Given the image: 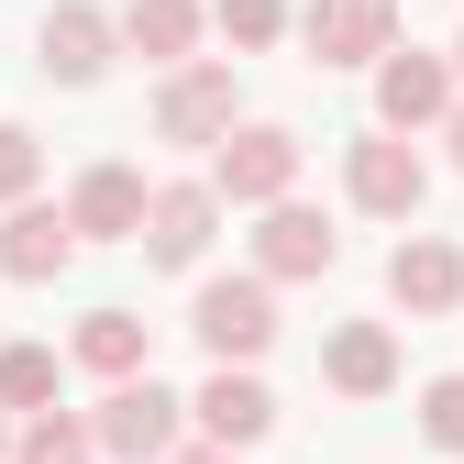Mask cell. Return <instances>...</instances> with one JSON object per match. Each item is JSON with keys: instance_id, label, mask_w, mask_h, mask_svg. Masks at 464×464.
<instances>
[{"instance_id": "obj_5", "label": "cell", "mask_w": 464, "mask_h": 464, "mask_svg": "<svg viewBox=\"0 0 464 464\" xmlns=\"http://www.w3.org/2000/svg\"><path fill=\"white\" fill-rule=\"evenodd\" d=\"M343 199H354L365 221H420V199H431V166H420V144H398V133H354L343 144Z\"/></svg>"}, {"instance_id": "obj_1", "label": "cell", "mask_w": 464, "mask_h": 464, "mask_svg": "<svg viewBox=\"0 0 464 464\" xmlns=\"http://www.w3.org/2000/svg\"><path fill=\"white\" fill-rule=\"evenodd\" d=\"M299 166H310V144L287 122H232L210 144V199L221 210H276V199H299Z\"/></svg>"}, {"instance_id": "obj_18", "label": "cell", "mask_w": 464, "mask_h": 464, "mask_svg": "<svg viewBox=\"0 0 464 464\" xmlns=\"http://www.w3.org/2000/svg\"><path fill=\"white\" fill-rule=\"evenodd\" d=\"M55 387H67V354H55V343H0V420L55 410Z\"/></svg>"}, {"instance_id": "obj_2", "label": "cell", "mask_w": 464, "mask_h": 464, "mask_svg": "<svg viewBox=\"0 0 464 464\" xmlns=\"http://www.w3.org/2000/svg\"><path fill=\"white\" fill-rule=\"evenodd\" d=\"M89 442H100L111 464H166V453L188 442V398L166 387V376H122V387H100Z\"/></svg>"}, {"instance_id": "obj_12", "label": "cell", "mask_w": 464, "mask_h": 464, "mask_svg": "<svg viewBox=\"0 0 464 464\" xmlns=\"http://www.w3.org/2000/svg\"><path fill=\"white\" fill-rule=\"evenodd\" d=\"M188 431H199L210 453L266 442V431H276V387H266L255 365H210V376H199V398H188Z\"/></svg>"}, {"instance_id": "obj_16", "label": "cell", "mask_w": 464, "mask_h": 464, "mask_svg": "<svg viewBox=\"0 0 464 464\" xmlns=\"http://www.w3.org/2000/svg\"><path fill=\"white\" fill-rule=\"evenodd\" d=\"M321 387L332 398H387L398 387V332L387 321H332L321 332Z\"/></svg>"}, {"instance_id": "obj_24", "label": "cell", "mask_w": 464, "mask_h": 464, "mask_svg": "<svg viewBox=\"0 0 464 464\" xmlns=\"http://www.w3.org/2000/svg\"><path fill=\"white\" fill-rule=\"evenodd\" d=\"M166 464H232V453H210V442H178V453H166Z\"/></svg>"}, {"instance_id": "obj_10", "label": "cell", "mask_w": 464, "mask_h": 464, "mask_svg": "<svg viewBox=\"0 0 464 464\" xmlns=\"http://www.w3.org/2000/svg\"><path fill=\"white\" fill-rule=\"evenodd\" d=\"M287 34L310 44V67H376L398 44V0H310V12H287Z\"/></svg>"}, {"instance_id": "obj_19", "label": "cell", "mask_w": 464, "mask_h": 464, "mask_svg": "<svg viewBox=\"0 0 464 464\" xmlns=\"http://www.w3.org/2000/svg\"><path fill=\"white\" fill-rule=\"evenodd\" d=\"M12 464H100L89 410H34V420H12Z\"/></svg>"}, {"instance_id": "obj_4", "label": "cell", "mask_w": 464, "mask_h": 464, "mask_svg": "<svg viewBox=\"0 0 464 464\" xmlns=\"http://www.w3.org/2000/svg\"><path fill=\"white\" fill-rule=\"evenodd\" d=\"M188 332H199V354H210V365H255L266 343H276V287H266L255 266H244V276H199Z\"/></svg>"}, {"instance_id": "obj_13", "label": "cell", "mask_w": 464, "mask_h": 464, "mask_svg": "<svg viewBox=\"0 0 464 464\" xmlns=\"http://www.w3.org/2000/svg\"><path fill=\"white\" fill-rule=\"evenodd\" d=\"M67 210V232H78V255L89 244H133L144 232V166H122V155H100V166H78V188L55 199Z\"/></svg>"}, {"instance_id": "obj_25", "label": "cell", "mask_w": 464, "mask_h": 464, "mask_svg": "<svg viewBox=\"0 0 464 464\" xmlns=\"http://www.w3.org/2000/svg\"><path fill=\"white\" fill-rule=\"evenodd\" d=\"M442 67H453V89H464V34H453V55H442Z\"/></svg>"}, {"instance_id": "obj_23", "label": "cell", "mask_w": 464, "mask_h": 464, "mask_svg": "<svg viewBox=\"0 0 464 464\" xmlns=\"http://www.w3.org/2000/svg\"><path fill=\"white\" fill-rule=\"evenodd\" d=\"M442 144H453V178H464V100L442 111Z\"/></svg>"}, {"instance_id": "obj_20", "label": "cell", "mask_w": 464, "mask_h": 464, "mask_svg": "<svg viewBox=\"0 0 464 464\" xmlns=\"http://www.w3.org/2000/svg\"><path fill=\"white\" fill-rule=\"evenodd\" d=\"M210 34L232 55H266V44H287V0H210Z\"/></svg>"}, {"instance_id": "obj_7", "label": "cell", "mask_w": 464, "mask_h": 464, "mask_svg": "<svg viewBox=\"0 0 464 464\" xmlns=\"http://www.w3.org/2000/svg\"><path fill=\"white\" fill-rule=\"evenodd\" d=\"M332 266H343L332 210H310V199L255 210V276H266V287H310V276H332Z\"/></svg>"}, {"instance_id": "obj_8", "label": "cell", "mask_w": 464, "mask_h": 464, "mask_svg": "<svg viewBox=\"0 0 464 464\" xmlns=\"http://www.w3.org/2000/svg\"><path fill=\"white\" fill-rule=\"evenodd\" d=\"M111 55H122V34H111L100 0H44V23H34V67H44L55 89H100Z\"/></svg>"}, {"instance_id": "obj_3", "label": "cell", "mask_w": 464, "mask_h": 464, "mask_svg": "<svg viewBox=\"0 0 464 464\" xmlns=\"http://www.w3.org/2000/svg\"><path fill=\"white\" fill-rule=\"evenodd\" d=\"M232 122H244V100H232V55H188V67H166V78H155V144L210 155Z\"/></svg>"}, {"instance_id": "obj_6", "label": "cell", "mask_w": 464, "mask_h": 464, "mask_svg": "<svg viewBox=\"0 0 464 464\" xmlns=\"http://www.w3.org/2000/svg\"><path fill=\"white\" fill-rule=\"evenodd\" d=\"M144 266H166V276H188V266H210V244H221V199H210V178H166V188H144Z\"/></svg>"}, {"instance_id": "obj_15", "label": "cell", "mask_w": 464, "mask_h": 464, "mask_svg": "<svg viewBox=\"0 0 464 464\" xmlns=\"http://www.w3.org/2000/svg\"><path fill=\"white\" fill-rule=\"evenodd\" d=\"M67 266H78V232H67V210H55V199L0 210V276H12V287H55Z\"/></svg>"}, {"instance_id": "obj_9", "label": "cell", "mask_w": 464, "mask_h": 464, "mask_svg": "<svg viewBox=\"0 0 464 464\" xmlns=\"http://www.w3.org/2000/svg\"><path fill=\"white\" fill-rule=\"evenodd\" d=\"M464 89H453V67L442 55H420V44H387L376 55V133H442V111H453Z\"/></svg>"}, {"instance_id": "obj_11", "label": "cell", "mask_w": 464, "mask_h": 464, "mask_svg": "<svg viewBox=\"0 0 464 464\" xmlns=\"http://www.w3.org/2000/svg\"><path fill=\"white\" fill-rule=\"evenodd\" d=\"M387 310H410V321H453L464 310V244H453V232H398Z\"/></svg>"}, {"instance_id": "obj_26", "label": "cell", "mask_w": 464, "mask_h": 464, "mask_svg": "<svg viewBox=\"0 0 464 464\" xmlns=\"http://www.w3.org/2000/svg\"><path fill=\"white\" fill-rule=\"evenodd\" d=\"M0 464H12V420H0Z\"/></svg>"}, {"instance_id": "obj_17", "label": "cell", "mask_w": 464, "mask_h": 464, "mask_svg": "<svg viewBox=\"0 0 464 464\" xmlns=\"http://www.w3.org/2000/svg\"><path fill=\"white\" fill-rule=\"evenodd\" d=\"M111 34H122V55H144V67H188L199 34H210V0H122Z\"/></svg>"}, {"instance_id": "obj_21", "label": "cell", "mask_w": 464, "mask_h": 464, "mask_svg": "<svg viewBox=\"0 0 464 464\" xmlns=\"http://www.w3.org/2000/svg\"><path fill=\"white\" fill-rule=\"evenodd\" d=\"M44 188V133L34 122H0V210H23Z\"/></svg>"}, {"instance_id": "obj_22", "label": "cell", "mask_w": 464, "mask_h": 464, "mask_svg": "<svg viewBox=\"0 0 464 464\" xmlns=\"http://www.w3.org/2000/svg\"><path fill=\"white\" fill-rule=\"evenodd\" d=\"M420 442L431 453H464V376H431L420 387Z\"/></svg>"}, {"instance_id": "obj_14", "label": "cell", "mask_w": 464, "mask_h": 464, "mask_svg": "<svg viewBox=\"0 0 464 464\" xmlns=\"http://www.w3.org/2000/svg\"><path fill=\"white\" fill-rule=\"evenodd\" d=\"M67 365H78V376H100V387L155 376V321H144V310H122V299L78 310V332H67Z\"/></svg>"}]
</instances>
